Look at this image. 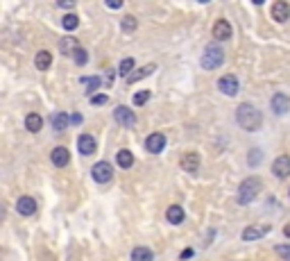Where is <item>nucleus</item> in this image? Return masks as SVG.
<instances>
[{
    "instance_id": "nucleus-5",
    "label": "nucleus",
    "mask_w": 290,
    "mask_h": 261,
    "mask_svg": "<svg viewBox=\"0 0 290 261\" xmlns=\"http://www.w3.org/2000/svg\"><path fill=\"white\" fill-rule=\"evenodd\" d=\"M114 118L118 125H123V127H134L136 125V114L132 112V109H127L125 105H118V107L114 109Z\"/></svg>"
},
{
    "instance_id": "nucleus-37",
    "label": "nucleus",
    "mask_w": 290,
    "mask_h": 261,
    "mask_svg": "<svg viewBox=\"0 0 290 261\" xmlns=\"http://www.w3.org/2000/svg\"><path fill=\"white\" fill-rule=\"evenodd\" d=\"M70 120H72V123H82V116H80V114H72Z\"/></svg>"
},
{
    "instance_id": "nucleus-17",
    "label": "nucleus",
    "mask_w": 290,
    "mask_h": 261,
    "mask_svg": "<svg viewBox=\"0 0 290 261\" xmlns=\"http://www.w3.org/2000/svg\"><path fill=\"white\" fill-rule=\"evenodd\" d=\"M77 148H80L82 154H93L98 146H95V139L91 137V134H82L80 139H77Z\"/></svg>"
},
{
    "instance_id": "nucleus-27",
    "label": "nucleus",
    "mask_w": 290,
    "mask_h": 261,
    "mask_svg": "<svg viewBox=\"0 0 290 261\" xmlns=\"http://www.w3.org/2000/svg\"><path fill=\"white\" fill-rule=\"evenodd\" d=\"M138 27V23H136V18L134 16H125L123 21H120V30L123 32H134Z\"/></svg>"
},
{
    "instance_id": "nucleus-8",
    "label": "nucleus",
    "mask_w": 290,
    "mask_h": 261,
    "mask_svg": "<svg viewBox=\"0 0 290 261\" xmlns=\"http://www.w3.org/2000/svg\"><path fill=\"white\" fill-rule=\"evenodd\" d=\"M238 80H236V75H222L220 80H218V89L222 91L225 95H236L238 93Z\"/></svg>"
},
{
    "instance_id": "nucleus-30",
    "label": "nucleus",
    "mask_w": 290,
    "mask_h": 261,
    "mask_svg": "<svg viewBox=\"0 0 290 261\" xmlns=\"http://www.w3.org/2000/svg\"><path fill=\"white\" fill-rule=\"evenodd\" d=\"M261 157H263V152H261V150H252V152H249V166H259Z\"/></svg>"
},
{
    "instance_id": "nucleus-1",
    "label": "nucleus",
    "mask_w": 290,
    "mask_h": 261,
    "mask_svg": "<svg viewBox=\"0 0 290 261\" xmlns=\"http://www.w3.org/2000/svg\"><path fill=\"white\" fill-rule=\"evenodd\" d=\"M236 123H238L245 132H256V129H261V125H263V116H261V112L254 105L243 103L236 109Z\"/></svg>"
},
{
    "instance_id": "nucleus-32",
    "label": "nucleus",
    "mask_w": 290,
    "mask_h": 261,
    "mask_svg": "<svg viewBox=\"0 0 290 261\" xmlns=\"http://www.w3.org/2000/svg\"><path fill=\"white\" fill-rule=\"evenodd\" d=\"M277 254H281L286 261H290V245H277Z\"/></svg>"
},
{
    "instance_id": "nucleus-31",
    "label": "nucleus",
    "mask_w": 290,
    "mask_h": 261,
    "mask_svg": "<svg viewBox=\"0 0 290 261\" xmlns=\"http://www.w3.org/2000/svg\"><path fill=\"white\" fill-rule=\"evenodd\" d=\"M84 82H86V86H89V93H93L100 86V77H91V80H84Z\"/></svg>"
},
{
    "instance_id": "nucleus-33",
    "label": "nucleus",
    "mask_w": 290,
    "mask_h": 261,
    "mask_svg": "<svg viewBox=\"0 0 290 261\" xmlns=\"http://www.w3.org/2000/svg\"><path fill=\"white\" fill-rule=\"evenodd\" d=\"M107 95H104V93H100V95H91V105H104V103H107Z\"/></svg>"
},
{
    "instance_id": "nucleus-12",
    "label": "nucleus",
    "mask_w": 290,
    "mask_h": 261,
    "mask_svg": "<svg viewBox=\"0 0 290 261\" xmlns=\"http://www.w3.org/2000/svg\"><path fill=\"white\" fill-rule=\"evenodd\" d=\"M16 211L21 216H32V214H37V200L34 198H30V195H21L16 200Z\"/></svg>"
},
{
    "instance_id": "nucleus-39",
    "label": "nucleus",
    "mask_w": 290,
    "mask_h": 261,
    "mask_svg": "<svg viewBox=\"0 0 290 261\" xmlns=\"http://www.w3.org/2000/svg\"><path fill=\"white\" fill-rule=\"evenodd\" d=\"M288 195H290V191H288Z\"/></svg>"
},
{
    "instance_id": "nucleus-22",
    "label": "nucleus",
    "mask_w": 290,
    "mask_h": 261,
    "mask_svg": "<svg viewBox=\"0 0 290 261\" xmlns=\"http://www.w3.org/2000/svg\"><path fill=\"white\" fill-rule=\"evenodd\" d=\"M50 120H52V127H55L57 132H64V129L68 127V120H70V118H68V116H66L64 112H57V114H52Z\"/></svg>"
},
{
    "instance_id": "nucleus-15",
    "label": "nucleus",
    "mask_w": 290,
    "mask_h": 261,
    "mask_svg": "<svg viewBox=\"0 0 290 261\" xmlns=\"http://www.w3.org/2000/svg\"><path fill=\"white\" fill-rule=\"evenodd\" d=\"M80 41H77L75 37H64L59 41V50H61V55H66V57H72L77 50H80Z\"/></svg>"
},
{
    "instance_id": "nucleus-21",
    "label": "nucleus",
    "mask_w": 290,
    "mask_h": 261,
    "mask_svg": "<svg viewBox=\"0 0 290 261\" xmlns=\"http://www.w3.org/2000/svg\"><path fill=\"white\" fill-rule=\"evenodd\" d=\"M116 164H118L120 168H132L134 166V154L129 152V150H118V154H116Z\"/></svg>"
},
{
    "instance_id": "nucleus-23",
    "label": "nucleus",
    "mask_w": 290,
    "mask_h": 261,
    "mask_svg": "<svg viewBox=\"0 0 290 261\" xmlns=\"http://www.w3.org/2000/svg\"><path fill=\"white\" fill-rule=\"evenodd\" d=\"M157 69V64H148L145 69H138V71H134L132 75L127 77V84H134V82H138V80H143V77H148L152 71Z\"/></svg>"
},
{
    "instance_id": "nucleus-38",
    "label": "nucleus",
    "mask_w": 290,
    "mask_h": 261,
    "mask_svg": "<svg viewBox=\"0 0 290 261\" xmlns=\"http://www.w3.org/2000/svg\"><path fill=\"white\" fill-rule=\"evenodd\" d=\"M283 234H286V236H288V239H290V223H288L286 227H283Z\"/></svg>"
},
{
    "instance_id": "nucleus-36",
    "label": "nucleus",
    "mask_w": 290,
    "mask_h": 261,
    "mask_svg": "<svg viewBox=\"0 0 290 261\" xmlns=\"http://www.w3.org/2000/svg\"><path fill=\"white\" fill-rule=\"evenodd\" d=\"M59 7H64V9H72V7H75V3H59Z\"/></svg>"
},
{
    "instance_id": "nucleus-14",
    "label": "nucleus",
    "mask_w": 290,
    "mask_h": 261,
    "mask_svg": "<svg viewBox=\"0 0 290 261\" xmlns=\"http://www.w3.org/2000/svg\"><path fill=\"white\" fill-rule=\"evenodd\" d=\"M50 161L55 164L57 168H64V166H68L70 164V152L66 148H55L50 152Z\"/></svg>"
},
{
    "instance_id": "nucleus-13",
    "label": "nucleus",
    "mask_w": 290,
    "mask_h": 261,
    "mask_svg": "<svg viewBox=\"0 0 290 261\" xmlns=\"http://www.w3.org/2000/svg\"><path fill=\"white\" fill-rule=\"evenodd\" d=\"M270 16L274 18L277 23H286L290 18V5L283 3V0H279V3L272 5V9H270Z\"/></svg>"
},
{
    "instance_id": "nucleus-28",
    "label": "nucleus",
    "mask_w": 290,
    "mask_h": 261,
    "mask_svg": "<svg viewBox=\"0 0 290 261\" xmlns=\"http://www.w3.org/2000/svg\"><path fill=\"white\" fill-rule=\"evenodd\" d=\"M150 100V91L145 89V91H138L136 95H134V105H136V107H141V105H145Z\"/></svg>"
},
{
    "instance_id": "nucleus-3",
    "label": "nucleus",
    "mask_w": 290,
    "mask_h": 261,
    "mask_svg": "<svg viewBox=\"0 0 290 261\" xmlns=\"http://www.w3.org/2000/svg\"><path fill=\"white\" fill-rule=\"evenodd\" d=\"M222 61H225V50H222L218 43H211V46L204 48V55H202V69L215 71L218 66H222Z\"/></svg>"
},
{
    "instance_id": "nucleus-35",
    "label": "nucleus",
    "mask_w": 290,
    "mask_h": 261,
    "mask_svg": "<svg viewBox=\"0 0 290 261\" xmlns=\"http://www.w3.org/2000/svg\"><path fill=\"white\" fill-rule=\"evenodd\" d=\"M107 7H111V9H120V7H123V3H107Z\"/></svg>"
},
{
    "instance_id": "nucleus-18",
    "label": "nucleus",
    "mask_w": 290,
    "mask_h": 261,
    "mask_svg": "<svg viewBox=\"0 0 290 261\" xmlns=\"http://www.w3.org/2000/svg\"><path fill=\"white\" fill-rule=\"evenodd\" d=\"M166 218H168V223L170 225H182L184 218H186V214H184V209L179 205H172V207H168Z\"/></svg>"
},
{
    "instance_id": "nucleus-4",
    "label": "nucleus",
    "mask_w": 290,
    "mask_h": 261,
    "mask_svg": "<svg viewBox=\"0 0 290 261\" xmlns=\"http://www.w3.org/2000/svg\"><path fill=\"white\" fill-rule=\"evenodd\" d=\"M91 175H93V180L98 184H109L111 177H114V168H111L109 161H98L93 166V171H91Z\"/></svg>"
},
{
    "instance_id": "nucleus-24",
    "label": "nucleus",
    "mask_w": 290,
    "mask_h": 261,
    "mask_svg": "<svg viewBox=\"0 0 290 261\" xmlns=\"http://www.w3.org/2000/svg\"><path fill=\"white\" fill-rule=\"evenodd\" d=\"M77 25H80V16H77V14H66V16L61 18V27H64L66 32L77 30Z\"/></svg>"
},
{
    "instance_id": "nucleus-19",
    "label": "nucleus",
    "mask_w": 290,
    "mask_h": 261,
    "mask_svg": "<svg viewBox=\"0 0 290 261\" xmlns=\"http://www.w3.org/2000/svg\"><path fill=\"white\" fill-rule=\"evenodd\" d=\"M50 64H52V55L48 50H39L37 52V57H34V66L39 71H48L50 69Z\"/></svg>"
},
{
    "instance_id": "nucleus-2",
    "label": "nucleus",
    "mask_w": 290,
    "mask_h": 261,
    "mask_svg": "<svg viewBox=\"0 0 290 261\" xmlns=\"http://www.w3.org/2000/svg\"><path fill=\"white\" fill-rule=\"evenodd\" d=\"M263 191V180L261 177H245L238 186V205H249Z\"/></svg>"
},
{
    "instance_id": "nucleus-11",
    "label": "nucleus",
    "mask_w": 290,
    "mask_h": 261,
    "mask_svg": "<svg viewBox=\"0 0 290 261\" xmlns=\"http://www.w3.org/2000/svg\"><path fill=\"white\" fill-rule=\"evenodd\" d=\"M270 107H272V112L277 116H283L290 109V98L286 93H274L272 100H270Z\"/></svg>"
},
{
    "instance_id": "nucleus-16",
    "label": "nucleus",
    "mask_w": 290,
    "mask_h": 261,
    "mask_svg": "<svg viewBox=\"0 0 290 261\" xmlns=\"http://www.w3.org/2000/svg\"><path fill=\"white\" fill-rule=\"evenodd\" d=\"M213 37H215V41H227V39H231V25L225 21V18L215 21V25H213Z\"/></svg>"
},
{
    "instance_id": "nucleus-9",
    "label": "nucleus",
    "mask_w": 290,
    "mask_h": 261,
    "mask_svg": "<svg viewBox=\"0 0 290 261\" xmlns=\"http://www.w3.org/2000/svg\"><path fill=\"white\" fill-rule=\"evenodd\" d=\"M272 173L277 177H290V157L288 154H279L277 159L272 161Z\"/></svg>"
},
{
    "instance_id": "nucleus-10",
    "label": "nucleus",
    "mask_w": 290,
    "mask_h": 261,
    "mask_svg": "<svg viewBox=\"0 0 290 261\" xmlns=\"http://www.w3.org/2000/svg\"><path fill=\"white\" fill-rule=\"evenodd\" d=\"M272 230L270 225H249L243 230V241H259Z\"/></svg>"
},
{
    "instance_id": "nucleus-20",
    "label": "nucleus",
    "mask_w": 290,
    "mask_h": 261,
    "mask_svg": "<svg viewBox=\"0 0 290 261\" xmlns=\"http://www.w3.org/2000/svg\"><path fill=\"white\" fill-rule=\"evenodd\" d=\"M25 127H27V132H32V134L41 132V127H43V118H41L39 114H27V116H25Z\"/></svg>"
},
{
    "instance_id": "nucleus-26",
    "label": "nucleus",
    "mask_w": 290,
    "mask_h": 261,
    "mask_svg": "<svg viewBox=\"0 0 290 261\" xmlns=\"http://www.w3.org/2000/svg\"><path fill=\"white\" fill-rule=\"evenodd\" d=\"M118 71H120V75H123V77H129V75H132V73H134V59H132V57H127V59L120 61Z\"/></svg>"
},
{
    "instance_id": "nucleus-29",
    "label": "nucleus",
    "mask_w": 290,
    "mask_h": 261,
    "mask_svg": "<svg viewBox=\"0 0 290 261\" xmlns=\"http://www.w3.org/2000/svg\"><path fill=\"white\" fill-rule=\"evenodd\" d=\"M72 59H75L77 66H84L86 61H89V57H86V50H84V48H80V50H77L75 55H72Z\"/></svg>"
},
{
    "instance_id": "nucleus-25",
    "label": "nucleus",
    "mask_w": 290,
    "mask_h": 261,
    "mask_svg": "<svg viewBox=\"0 0 290 261\" xmlns=\"http://www.w3.org/2000/svg\"><path fill=\"white\" fill-rule=\"evenodd\" d=\"M154 254L150 248H134L132 250V261H152Z\"/></svg>"
},
{
    "instance_id": "nucleus-34",
    "label": "nucleus",
    "mask_w": 290,
    "mask_h": 261,
    "mask_svg": "<svg viewBox=\"0 0 290 261\" xmlns=\"http://www.w3.org/2000/svg\"><path fill=\"white\" fill-rule=\"evenodd\" d=\"M191 257H193V250H191V248H186V250L182 252V259H191Z\"/></svg>"
},
{
    "instance_id": "nucleus-7",
    "label": "nucleus",
    "mask_w": 290,
    "mask_h": 261,
    "mask_svg": "<svg viewBox=\"0 0 290 261\" xmlns=\"http://www.w3.org/2000/svg\"><path fill=\"white\" fill-rule=\"evenodd\" d=\"M200 164H202V159L197 152H184L179 157V166H182V171H186V173H195L197 168H200Z\"/></svg>"
},
{
    "instance_id": "nucleus-6",
    "label": "nucleus",
    "mask_w": 290,
    "mask_h": 261,
    "mask_svg": "<svg viewBox=\"0 0 290 261\" xmlns=\"http://www.w3.org/2000/svg\"><path fill=\"white\" fill-rule=\"evenodd\" d=\"M163 148H166V137H163L161 132H154V134H150V137L145 139V150H148L150 154L163 152Z\"/></svg>"
}]
</instances>
